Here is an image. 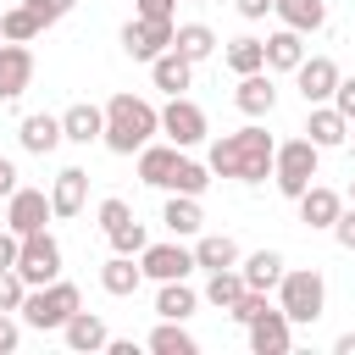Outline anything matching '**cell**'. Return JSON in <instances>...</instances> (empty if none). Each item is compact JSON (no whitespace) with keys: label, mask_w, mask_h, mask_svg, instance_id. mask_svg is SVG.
Returning a JSON list of instances; mask_svg holds the SVG:
<instances>
[{"label":"cell","mask_w":355,"mask_h":355,"mask_svg":"<svg viewBox=\"0 0 355 355\" xmlns=\"http://www.w3.org/2000/svg\"><path fill=\"white\" fill-rule=\"evenodd\" d=\"M272 133L266 128H239V133H222L216 144H211V172L216 178H233V183H266L272 178Z\"/></svg>","instance_id":"cell-1"},{"label":"cell","mask_w":355,"mask_h":355,"mask_svg":"<svg viewBox=\"0 0 355 355\" xmlns=\"http://www.w3.org/2000/svg\"><path fill=\"white\" fill-rule=\"evenodd\" d=\"M155 133H161V111L150 100H139V94H111L105 100V133H100V144L111 155H139Z\"/></svg>","instance_id":"cell-2"},{"label":"cell","mask_w":355,"mask_h":355,"mask_svg":"<svg viewBox=\"0 0 355 355\" xmlns=\"http://www.w3.org/2000/svg\"><path fill=\"white\" fill-rule=\"evenodd\" d=\"M322 305H327V283H322V272L316 266H283V277H277V311L294 322V327H311L316 316H322Z\"/></svg>","instance_id":"cell-3"},{"label":"cell","mask_w":355,"mask_h":355,"mask_svg":"<svg viewBox=\"0 0 355 355\" xmlns=\"http://www.w3.org/2000/svg\"><path fill=\"white\" fill-rule=\"evenodd\" d=\"M83 305V294H78V283H67V277H50V283H39V288H28V300H22V322L28 327H39V333H61V322L72 316Z\"/></svg>","instance_id":"cell-4"},{"label":"cell","mask_w":355,"mask_h":355,"mask_svg":"<svg viewBox=\"0 0 355 355\" xmlns=\"http://www.w3.org/2000/svg\"><path fill=\"white\" fill-rule=\"evenodd\" d=\"M316 161H322V150H316L311 139L277 144V150H272V183H277V194H283V200H300V194L316 183Z\"/></svg>","instance_id":"cell-5"},{"label":"cell","mask_w":355,"mask_h":355,"mask_svg":"<svg viewBox=\"0 0 355 355\" xmlns=\"http://www.w3.org/2000/svg\"><path fill=\"white\" fill-rule=\"evenodd\" d=\"M17 272H22V283L28 288H39V283H50V277H61V244L39 227V233H22V250H17Z\"/></svg>","instance_id":"cell-6"},{"label":"cell","mask_w":355,"mask_h":355,"mask_svg":"<svg viewBox=\"0 0 355 355\" xmlns=\"http://www.w3.org/2000/svg\"><path fill=\"white\" fill-rule=\"evenodd\" d=\"M161 133L178 144V150H189V144H200L205 139V111L194 105V100H183V94H172L166 105H161Z\"/></svg>","instance_id":"cell-7"},{"label":"cell","mask_w":355,"mask_h":355,"mask_svg":"<svg viewBox=\"0 0 355 355\" xmlns=\"http://www.w3.org/2000/svg\"><path fill=\"white\" fill-rule=\"evenodd\" d=\"M50 216H55V211H50V194H44V189H22V183L11 189V200H6V227H11L17 239H22V233H39Z\"/></svg>","instance_id":"cell-8"},{"label":"cell","mask_w":355,"mask_h":355,"mask_svg":"<svg viewBox=\"0 0 355 355\" xmlns=\"http://www.w3.org/2000/svg\"><path fill=\"white\" fill-rule=\"evenodd\" d=\"M172 44V22H161V17H133L128 28H122V50L133 55V61H155L161 50Z\"/></svg>","instance_id":"cell-9"},{"label":"cell","mask_w":355,"mask_h":355,"mask_svg":"<svg viewBox=\"0 0 355 355\" xmlns=\"http://www.w3.org/2000/svg\"><path fill=\"white\" fill-rule=\"evenodd\" d=\"M294 83H300V100L305 105H327L333 89H338V61L333 55H305L294 67Z\"/></svg>","instance_id":"cell-10"},{"label":"cell","mask_w":355,"mask_h":355,"mask_svg":"<svg viewBox=\"0 0 355 355\" xmlns=\"http://www.w3.org/2000/svg\"><path fill=\"white\" fill-rule=\"evenodd\" d=\"M244 333H250V355H288V344H294V322L277 305H266Z\"/></svg>","instance_id":"cell-11"},{"label":"cell","mask_w":355,"mask_h":355,"mask_svg":"<svg viewBox=\"0 0 355 355\" xmlns=\"http://www.w3.org/2000/svg\"><path fill=\"white\" fill-rule=\"evenodd\" d=\"M139 272L155 277V283L189 277V272H194V250H183V244H144V250H139Z\"/></svg>","instance_id":"cell-12"},{"label":"cell","mask_w":355,"mask_h":355,"mask_svg":"<svg viewBox=\"0 0 355 355\" xmlns=\"http://www.w3.org/2000/svg\"><path fill=\"white\" fill-rule=\"evenodd\" d=\"M305 139L316 144V150H338L344 139H349V116L327 100V105H311V116H305Z\"/></svg>","instance_id":"cell-13"},{"label":"cell","mask_w":355,"mask_h":355,"mask_svg":"<svg viewBox=\"0 0 355 355\" xmlns=\"http://www.w3.org/2000/svg\"><path fill=\"white\" fill-rule=\"evenodd\" d=\"M33 83V50L28 44H0V100H17Z\"/></svg>","instance_id":"cell-14"},{"label":"cell","mask_w":355,"mask_h":355,"mask_svg":"<svg viewBox=\"0 0 355 355\" xmlns=\"http://www.w3.org/2000/svg\"><path fill=\"white\" fill-rule=\"evenodd\" d=\"M233 105H239L244 116H272V105H277V83L266 78V67L239 78V89H233Z\"/></svg>","instance_id":"cell-15"},{"label":"cell","mask_w":355,"mask_h":355,"mask_svg":"<svg viewBox=\"0 0 355 355\" xmlns=\"http://www.w3.org/2000/svg\"><path fill=\"white\" fill-rule=\"evenodd\" d=\"M83 200H89V172L83 166H61L55 183H50V211L55 216H78Z\"/></svg>","instance_id":"cell-16"},{"label":"cell","mask_w":355,"mask_h":355,"mask_svg":"<svg viewBox=\"0 0 355 355\" xmlns=\"http://www.w3.org/2000/svg\"><path fill=\"white\" fill-rule=\"evenodd\" d=\"M61 338H67V349L89 355V349H105V338H111V333H105V322H100L94 311H83V305H78V311L61 322Z\"/></svg>","instance_id":"cell-17"},{"label":"cell","mask_w":355,"mask_h":355,"mask_svg":"<svg viewBox=\"0 0 355 355\" xmlns=\"http://www.w3.org/2000/svg\"><path fill=\"white\" fill-rule=\"evenodd\" d=\"M100 133H105V111L100 105H67L61 111V139H72V144H100Z\"/></svg>","instance_id":"cell-18"},{"label":"cell","mask_w":355,"mask_h":355,"mask_svg":"<svg viewBox=\"0 0 355 355\" xmlns=\"http://www.w3.org/2000/svg\"><path fill=\"white\" fill-rule=\"evenodd\" d=\"M17 144H22L28 155H50V150L61 144V116H50V111H33V116H22V128H17Z\"/></svg>","instance_id":"cell-19"},{"label":"cell","mask_w":355,"mask_h":355,"mask_svg":"<svg viewBox=\"0 0 355 355\" xmlns=\"http://www.w3.org/2000/svg\"><path fill=\"white\" fill-rule=\"evenodd\" d=\"M161 222H166V233H172V239H194V233L205 227L200 194H172V200L161 205Z\"/></svg>","instance_id":"cell-20"},{"label":"cell","mask_w":355,"mask_h":355,"mask_svg":"<svg viewBox=\"0 0 355 355\" xmlns=\"http://www.w3.org/2000/svg\"><path fill=\"white\" fill-rule=\"evenodd\" d=\"M194 311H200V294L189 288V277H172V283L155 288V316L161 322H189Z\"/></svg>","instance_id":"cell-21"},{"label":"cell","mask_w":355,"mask_h":355,"mask_svg":"<svg viewBox=\"0 0 355 355\" xmlns=\"http://www.w3.org/2000/svg\"><path fill=\"white\" fill-rule=\"evenodd\" d=\"M261 44H266V67H272V72H294V67L305 61V33H294V28H277V33H266Z\"/></svg>","instance_id":"cell-22"},{"label":"cell","mask_w":355,"mask_h":355,"mask_svg":"<svg viewBox=\"0 0 355 355\" xmlns=\"http://www.w3.org/2000/svg\"><path fill=\"white\" fill-rule=\"evenodd\" d=\"M150 78H155V89H166V94H183L189 83H194V61H183L172 44L150 61Z\"/></svg>","instance_id":"cell-23"},{"label":"cell","mask_w":355,"mask_h":355,"mask_svg":"<svg viewBox=\"0 0 355 355\" xmlns=\"http://www.w3.org/2000/svg\"><path fill=\"white\" fill-rule=\"evenodd\" d=\"M294 205H300V222H305V227H333V216L344 211V200H338L333 189H322V183H311Z\"/></svg>","instance_id":"cell-24"},{"label":"cell","mask_w":355,"mask_h":355,"mask_svg":"<svg viewBox=\"0 0 355 355\" xmlns=\"http://www.w3.org/2000/svg\"><path fill=\"white\" fill-rule=\"evenodd\" d=\"M139 283H144V272H139V255H111V261L100 266V288H105V294H116V300H128Z\"/></svg>","instance_id":"cell-25"},{"label":"cell","mask_w":355,"mask_h":355,"mask_svg":"<svg viewBox=\"0 0 355 355\" xmlns=\"http://www.w3.org/2000/svg\"><path fill=\"white\" fill-rule=\"evenodd\" d=\"M172 50H178L183 61H205V55L216 50V33H211L205 22H172Z\"/></svg>","instance_id":"cell-26"},{"label":"cell","mask_w":355,"mask_h":355,"mask_svg":"<svg viewBox=\"0 0 355 355\" xmlns=\"http://www.w3.org/2000/svg\"><path fill=\"white\" fill-rule=\"evenodd\" d=\"M178 144H144L139 150V178L150 183V189H166V178H172V166H178Z\"/></svg>","instance_id":"cell-27"},{"label":"cell","mask_w":355,"mask_h":355,"mask_svg":"<svg viewBox=\"0 0 355 355\" xmlns=\"http://www.w3.org/2000/svg\"><path fill=\"white\" fill-rule=\"evenodd\" d=\"M272 11H277L283 28H294V33H316V28L327 22V6H322V0H272Z\"/></svg>","instance_id":"cell-28"},{"label":"cell","mask_w":355,"mask_h":355,"mask_svg":"<svg viewBox=\"0 0 355 355\" xmlns=\"http://www.w3.org/2000/svg\"><path fill=\"white\" fill-rule=\"evenodd\" d=\"M194 266H205V272L239 266V244H233L227 233H200V239H194Z\"/></svg>","instance_id":"cell-29"},{"label":"cell","mask_w":355,"mask_h":355,"mask_svg":"<svg viewBox=\"0 0 355 355\" xmlns=\"http://www.w3.org/2000/svg\"><path fill=\"white\" fill-rule=\"evenodd\" d=\"M239 272H244V288H261V294H266V288H277V277H283V255H277V250H255Z\"/></svg>","instance_id":"cell-30"},{"label":"cell","mask_w":355,"mask_h":355,"mask_svg":"<svg viewBox=\"0 0 355 355\" xmlns=\"http://www.w3.org/2000/svg\"><path fill=\"white\" fill-rule=\"evenodd\" d=\"M239 294H244V272H239V266H216V272L205 277V294H200V300L216 305V311H227Z\"/></svg>","instance_id":"cell-31"},{"label":"cell","mask_w":355,"mask_h":355,"mask_svg":"<svg viewBox=\"0 0 355 355\" xmlns=\"http://www.w3.org/2000/svg\"><path fill=\"white\" fill-rule=\"evenodd\" d=\"M44 33V22L33 17V6L22 0V6H11V11H0V39H11V44H28V39H39Z\"/></svg>","instance_id":"cell-32"},{"label":"cell","mask_w":355,"mask_h":355,"mask_svg":"<svg viewBox=\"0 0 355 355\" xmlns=\"http://www.w3.org/2000/svg\"><path fill=\"white\" fill-rule=\"evenodd\" d=\"M205 183H211V166L178 155V166H172V178H166V194H205Z\"/></svg>","instance_id":"cell-33"},{"label":"cell","mask_w":355,"mask_h":355,"mask_svg":"<svg viewBox=\"0 0 355 355\" xmlns=\"http://www.w3.org/2000/svg\"><path fill=\"white\" fill-rule=\"evenodd\" d=\"M222 61H227L239 78H244V72H261V67H266V44H261V39H233V44L222 50Z\"/></svg>","instance_id":"cell-34"},{"label":"cell","mask_w":355,"mask_h":355,"mask_svg":"<svg viewBox=\"0 0 355 355\" xmlns=\"http://www.w3.org/2000/svg\"><path fill=\"white\" fill-rule=\"evenodd\" d=\"M150 349H155V355H194V333H189L183 322H161V327L150 333Z\"/></svg>","instance_id":"cell-35"},{"label":"cell","mask_w":355,"mask_h":355,"mask_svg":"<svg viewBox=\"0 0 355 355\" xmlns=\"http://www.w3.org/2000/svg\"><path fill=\"white\" fill-rule=\"evenodd\" d=\"M105 239H111V250H116V255H139V250L150 244V239H144V222H133V216H128L122 227H111Z\"/></svg>","instance_id":"cell-36"},{"label":"cell","mask_w":355,"mask_h":355,"mask_svg":"<svg viewBox=\"0 0 355 355\" xmlns=\"http://www.w3.org/2000/svg\"><path fill=\"white\" fill-rule=\"evenodd\" d=\"M22 300H28L22 272H17V266H0V311H22Z\"/></svg>","instance_id":"cell-37"},{"label":"cell","mask_w":355,"mask_h":355,"mask_svg":"<svg viewBox=\"0 0 355 355\" xmlns=\"http://www.w3.org/2000/svg\"><path fill=\"white\" fill-rule=\"evenodd\" d=\"M128 216H133V205H128V200H116V194H111V200H100V227H105V233H111V227H122Z\"/></svg>","instance_id":"cell-38"},{"label":"cell","mask_w":355,"mask_h":355,"mask_svg":"<svg viewBox=\"0 0 355 355\" xmlns=\"http://www.w3.org/2000/svg\"><path fill=\"white\" fill-rule=\"evenodd\" d=\"M28 6H33V17H39L44 28H55V22H61V17H67L78 0H28Z\"/></svg>","instance_id":"cell-39"},{"label":"cell","mask_w":355,"mask_h":355,"mask_svg":"<svg viewBox=\"0 0 355 355\" xmlns=\"http://www.w3.org/2000/svg\"><path fill=\"white\" fill-rule=\"evenodd\" d=\"M333 239H338V250H355V205L333 216Z\"/></svg>","instance_id":"cell-40"},{"label":"cell","mask_w":355,"mask_h":355,"mask_svg":"<svg viewBox=\"0 0 355 355\" xmlns=\"http://www.w3.org/2000/svg\"><path fill=\"white\" fill-rule=\"evenodd\" d=\"M22 344V327H17V311H0V355H11Z\"/></svg>","instance_id":"cell-41"},{"label":"cell","mask_w":355,"mask_h":355,"mask_svg":"<svg viewBox=\"0 0 355 355\" xmlns=\"http://www.w3.org/2000/svg\"><path fill=\"white\" fill-rule=\"evenodd\" d=\"M333 105H338V111H344V116L355 122V78H344V72H338V89H333Z\"/></svg>","instance_id":"cell-42"},{"label":"cell","mask_w":355,"mask_h":355,"mask_svg":"<svg viewBox=\"0 0 355 355\" xmlns=\"http://www.w3.org/2000/svg\"><path fill=\"white\" fill-rule=\"evenodd\" d=\"M133 11H139V17H161V22H172V17H178V0H133Z\"/></svg>","instance_id":"cell-43"},{"label":"cell","mask_w":355,"mask_h":355,"mask_svg":"<svg viewBox=\"0 0 355 355\" xmlns=\"http://www.w3.org/2000/svg\"><path fill=\"white\" fill-rule=\"evenodd\" d=\"M17 250H22V239L11 227H0V266H17Z\"/></svg>","instance_id":"cell-44"},{"label":"cell","mask_w":355,"mask_h":355,"mask_svg":"<svg viewBox=\"0 0 355 355\" xmlns=\"http://www.w3.org/2000/svg\"><path fill=\"white\" fill-rule=\"evenodd\" d=\"M233 6H239V17H244V22H261V17L272 11V0H233Z\"/></svg>","instance_id":"cell-45"},{"label":"cell","mask_w":355,"mask_h":355,"mask_svg":"<svg viewBox=\"0 0 355 355\" xmlns=\"http://www.w3.org/2000/svg\"><path fill=\"white\" fill-rule=\"evenodd\" d=\"M11 189H17V166L0 155V200H11Z\"/></svg>","instance_id":"cell-46"},{"label":"cell","mask_w":355,"mask_h":355,"mask_svg":"<svg viewBox=\"0 0 355 355\" xmlns=\"http://www.w3.org/2000/svg\"><path fill=\"white\" fill-rule=\"evenodd\" d=\"M333 349H338V355H355V333H344V338H338Z\"/></svg>","instance_id":"cell-47"},{"label":"cell","mask_w":355,"mask_h":355,"mask_svg":"<svg viewBox=\"0 0 355 355\" xmlns=\"http://www.w3.org/2000/svg\"><path fill=\"white\" fill-rule=\"evenodd\" d=\"M349 200H355V178H349Z\"/></svg>","instance_id":"cell-48"},{"label":"cell","mask_w":355,"mask_h":355,"mask_svg":"<svg viewBox=\"0 0 355 355\" xmlns=\"http://www.w3.org/2000/svg\"><path fill=\"white\" fill-rule=\"evenodd\" d=\"M200 6H211V0H200Z\"/></svg>","instance_id":"cell-49"},{"label":"cell","mask_w":355,"mask_h":355,"mask_svg":"<svg viewBox=\"0 0 355 355\" xmlns=\"http://www.w3.org/2000/svg\"><path fill=\"white\" fill-rule=\"evenodd\" d=\"M0 44H6V39H0Z\"/></svg>","instance_id":"cell-50"}]
</instances>
